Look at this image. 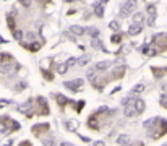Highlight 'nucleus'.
Wrapping results in <instances>:
<instances>
[{"mask_svg": "<svg viewBox=\"0 0 167 146\" xmlns=\"http://www.w3.org/2000/svg\"><path fill=\"white\" fill-rule=\"evenodd\" d=\"M138 5V2L136 0H127L125 3H123V7H122V10H120V16H130L135 11V8H136Z\"/></svg>", "mask_w": 167, "mask_h": 146, "instance_id": "nucleus-1", "label": "nucleus"}, {"mask_svg": "<svg viewBox=\"0 0 167 146\" xmlns=\"http://www.w3.org/2000/svg\"><path fill=\"white\" fill-rule=\"evenodd\" d=\"M13 70H18V65L16 63H11L10 60L0 63V73H11Z\"/></svg>", "mask_w": 167, "mask_h": 146, "instance_id": "nucleus-2", "label": "nucleus"}, {"mask_svg": "<svg viewBox=\"0 0 167 146\" xmlns=\"http://www.w3.org/2000/svg\"><path fill=\"white\" fill-rule=\"evenodd\" d=\"M83 86V80H73V81H65V88H68V89L71 91H78Z\"/></svg>", "mask_w": 167, "mask_h": 146, "instance_id": "nucleus-3", "label": "nucleus"}, {"mask_svg": "<svg viewBox=\"0 0 167 146\" xmlns=\"http://www.w3.org/2000/svg\"><path fill=\"white\" fill-rule=\"evenodd\" d=\"M135 111H136V114H143L144 112V109H146V106H144V101L143 99H135Z\"/></svg>", "mask_w": 167, "mask_h": 146, "instance_id": "nucleus-4", "label": "nucleus"}, {"mask_svg": "<svg viewBox=\"0 0 167 146\" xmlns=\"http://www.w3.org/2000/svg\"><path fill=\"white\" fill-rule=\"evenodd\" d=\"M141 29H143V25H136V23H133V25L128 28V34H132V36L140 34V33H141Z\"/></svg>", "mask_w": 167, "mask_h": 146, "instance_id": "nucleus-5", "label": "nucleus"}, {"mask_svg": "<svg viewBox=\"0 0 167 146\" xmlns=\"http://www.w3.org/2000/svg\"><path fill=\"white\" fill-rule=\"evenodd\" d=\"M109 67H110V62L104 60V62H97V63H96V67H94V68H96L97 71H102V70H107Z\"/></svg>", "mask_w": 167, "mask_h": 146, "instance_id": "nucleus-6", "label": "nucleus"}, {"mask_svg": "<svg viewBox=\"0 0 167 146\" xmlns=\"http://www.w3.org/2000/svg\"><path fill=\"white\" fill-rule=\"evenodd\" d=\"M31 106H33V104H31V102H25V104H23V106H18V111H20V112H25L26 115L29 117V115H31V112H29Z\"/></svg>", "mask_w": 167, "mask_h": 146, "instance_id": "nucleus-7", "label": "nucleus"}, {"mask_svg": "<svg viewBox=\"0 0 167 146\" xmlns=\"http://www.w3.org/2000/svg\"><path fill=\"white\" fill-rule=\"evenodd\" d=\"M135 104V102H133ZM130 104V106H125V117H133L136 115V111H135V106Z\"/></svg>", "mask_w": 167, "mask_h": 146, "instance_id": "nucleus-8", "label": "nucleus"}, {"mask_svg": "<svg viewBox=\"0 0 167 146\" xmlns=\"http://www.w3.org/2000/svg\"><path fill=\"white\" fill-rule=\"evenodd\" d=\"M70 31H71V33H73L75 36H83L84 33H86V29H84V28H81V26H71Z\"/></svg>", "mask_w": 167, "mask_h": 146, "instance_id": "nucleus-9", "label": "nucleus"}, {"mask_svg": "<svg viewBox=\"0 0 167 146\" xmlns=\"http://www.w3.org/2000/svg\"><path fill=\"white\" fill-rule=\"evenodd\" d=\"M91 45L94 47V49H102V51H106L104 45H102V41L99 39V37H92L91 39Z\"/></svg>", "mask_w": 167, "mask_h": 146, "instance_id": "nucleus-10", "label": "nucleus"}, {"mask_svg": "<svg viewBox=\"0 0 167 146\" xmlns=\"http://www.w3.org/2000/svg\"><path fill=\"white\" fill-rule=\"evenodd\" d=\"M89 60H91V55L84 54V55H81L80 59H76V63H78V65H86V63H89Z\"/></svg>", "mask_w": 167, "mask_h": 146, "instance_id": "nucleus-11", "label": "nucleus"}, {"mask_svg": "<svg viewBox=\"0 0 167 146\" xmlns=\"http://www.w3.org/2000/svg\"><path fill=\"white\" fill-rule=\"evenodd\" d=\"M128 141H130V136H128V135H120L118 138H117V143H118L120 146L128 145Z\"/></svg>", "mask_w": 167, "mask_h": 146, "instance_id": "nucleus-12", "label": "nucleus"}, {"mask_svg": "<svg viewBox=\"0 0 167 146\" xmlns=\"http://www.w3.org/2000/svg\"><path fill=\"white\" fill-rule=\"evenodd\" d=\"M143 21H144V15H143V13H135V15H133V23L143 25Z\"/></svg>", "mask_w": 167, "mask_h": 146, "instance_id": "nucleus-13", "label": "nucleus"}, {"mask_svg": "<svg viewBox=\"0 0 167 146\" xmlns=\"http://www.w3.org/2000/svg\"><path fill=\"white\" fill-rule=\"evenodd\" d=\"M143 89H144V85H143V83H140V85H136V86H135V88H133V89H132V93H130V96L140 94V93H141Z\"/></svg>", "mask_w": 167, "mask_h": 146, "instance_id": "nucleus-14", "label": "nucleus"}, {"mask_svg": "<svg viewBox=\"0 0 167 146\" xmlns=\"http://www.w3.org/2000/svg\"><path fill=\"white\" fill-rule=\"evenodd\" d=\"M94 15H96L97 18H102V16H104V7H102V5H97L96 8H94Z\"/></svg>", "mask_w": 167, "mask_h": 146, "instance_id": "nucleus-15", "label": "nucleus"}, {"mask_svg": "<svg viewBox=\"0 0 167 146\" xmlns=\"http://www.w3.org/2000/svg\"><path fill=\"white\" fill-rule=\"evenodd\" d=\"M96 68H89V70H88V78H89V80L92 81V83H96Z\"/></svg>", "mask_w": 167, "mask_h": 146, "instance_id": "nucleus-16", "label": "nucleus"}, {"mask_svg": "<svg viewBox=\"0 0 167 146\" xmlns=\"http://www.w3.org/2000/svg\"><path fill=\"white\" fill-rule=\"evenodd\" d=\"M55 97H57V102H59V106H60V107H63V106H65V102H70V101H68V99L65 97V96L57 94Z\"/></svg>", "mask_w": 167, "mask_h": 146, "instance_id": "nucleus-17", "label": "nucleus"}, {"mask_svg": "<svg viewBox=\"0 0 167 146\" xmlns=\"http://www.w3.org/2000/svg\"><path fill=\"white\" fill-rule=\"evenodd\" d=\"M110 41H112V44H120L122 36H120V34H114V36L110 37Z\"/></svg>", "mask_w": 167, "mask_h": 146, "instance_id": "nucleus-18", "label": "nucleus"}, {"mask_svg": "<svg viewBox=\"0 0 167 146\" xmlns=\"http://www.w3.org/2000/svg\"><path fill=\"white\" fill-rule=\"evenodd\" d=\"M67 68H68V67H67V63H60V65L57 67V71H59L60 75H63V73L67 71Z\"/></svg>", "mask_w": 167, "mask_h": 146, "instance_id": "nucleus-19", "label": "nucleus"}, {"mask_svg": "<svg viewBox=\"0 0 167 146\" xmlns=\"http://www.w3.org/2000/svg\"><path fill=\"white\" fill-rule=\"evenodd\" d=\"M86 33H89V34H91L92 37H97V36H99V31H97L96 28H88Z\"/></svg>", "mask_w": 167, "mask_h": 146, "instance_id": "nucleus-20", "label": "nucleus"}, {"mask_svg": "<svg viewBox=\"0 0 167 146\" xmlns=\"http://www.w3.org/2000/svg\"><path fill=\"white\" fill-rule=\"evenodd\" d=\"M13 37L20 41L21 37H23V31H20V29H13Z\"/></svg>", "mask_w": 167, "mask_h": 146, "instance_id": "nucleus-21", "label": "nucleus"}, {"mask_svg": "<svg viewBox=\"0 0 167 146\" xmlns=\"http://www.w3.org/2000/svg\"><path fill=\"white\" fill-rule=\"evenodd\" d=\"M42 145L44 146H55V141L52 140V138H46V140L42 141Z\"/></svg>", "mask_w": 167, "mask_h": 146, "instance_id": "nucleus-22", "label": "nucleus"}, {"mask_svg": "<svg viewBox=\"0 0 167 146\" xmlns=\"http://www.w3.org/2000/svg\"><path fill=\"white\" fill-rule=\"evenodd\" d=\"M88 125L91 127V128H94V130H96V128H97V123H96V117H91V119H89V122H88Z\"/></svg>", "mask_w": 167, "mask_h": 146, "instance_id": "nucleus-23", "label": "nucleus"}, {"mask_svg": "<svg viewBox=\"0 0 167 146\" xmlns=\"http://www.w3.org/2000/svg\"><path fill=\"white\" fill-rule=\"evenodd\" d=\"M109 28H110L112 31H118V28H120V26H118V23H117V21H110V23H109Z\"/></svg>", "mask_w": 167, "mask_h": 146, "instance_id": "nucleus-24", "label": "nucleus"}, {"mask_svg": "<svg viewBox=\"0 0 167 146\" xmlns=\"http://www.w3.org/2000/svg\"><path fill=\"white\" fill-rule=\"evenodd\" d=\"M65 127H67V128H68L70 131H75L76 123H73V122H65Z\"/></svg>", "mask_w": 167, "mask_h": 146, "instance_id": "nucleus-25", "label": "nucleus"}, {"mask_svg": "<svg viewBox=\"0 0 167 146\" xmlns=\"http://www.w3.org/2000/svg\"><path fill=\"white\" fill-rule=\"evenodd\" d=\"M148 11H149V16H156V7H154V5L148 7Z\"/></svg>", "mask_w": 167, "mask_h": 146, "instance_id": "nucleus-26", "label": "nucleus"}, {"mask_svg": "<svg viewBox=\"0 0 167 146\" xmlns=\"http://www.w3.org/2000/svg\"><path fill=\"white\" fill-rule=\"evenodd\" d=\"M161 106H164V107L167 106V94H162L161 96Z\"/></svg>", "mask_w": 167, "mask_h": 146, "instance_id": "nucleus-27", "label": "nucleus"}, {"mask_svg": "<svg viewBox=\"0 0 167 146\" xmlns=\"http://www.w3.org/2000/svg\"><path fill=\"white\" fill-rule=\"evenodd\" d=\"M73 63H76V59H73V57L67 60V67H71V65H73Z\"/></svg>", "mask_w": 167, "mask_h": 146, "instance_id": "nucleus-28", "label": "nucleus"}, {"mask_svg": "<svg viewBox=\"0 0 167 146\" xmlns=\"http://www.w3.org/2000/svg\"><path fill=\"white\" fill-rule=\"evenodd\" d=\"M29 49H31V51H37V49H39V44H36V42H34V44L29 45Z\"/></svg>", "mask_w": 167, "mask_h": 146, "instance_id": "nucleus-29", "label": "nucleus"}, {"mask_svg": "<svg viewBox=\"0 0 167 146\" xmlns=\"http://www.w3.org/2000/svg\"><path fill=\"white\" fill-rule=\"evenodd\" d=\"M83 106H84V101H80V102H78V111H81V109H83Z\"/></svg>", "mask_w": 167, "mask_h": 146, "instance_id": "nucleus-30", "label": "nucleus"}, {"mask_svg": "<svg viewBox=\"0 0 167 146\" xmlns=\"http://www.w3.org/2000/svg\"><path fill=\"white\" fill-rule=\"evenodd\" d=\"M60 146H73L71 143H68V141H63V143H60Z\"/></svg>", "mask_w": 167, "mask_h": 146, "instance_id": "nucleus-31", "label": "nucleus"}, {"mask_svg": "<svg viewBox=\"0 0 167 146\" xmlns=\"http://www.w3.org/2000/svg\"><path fill=\"white\" fill-rule=\"evenodd\" d=\"M94 146H106V145H104L102 141H96V143H94Z\"/></svg>", "mask_w": 167, "mask_h": 146, "instance_id": "nucleus-32", "label": "nucleus"}, {"mask_svg": "<svg viewBox=\"0 0 167 146\" xmlns=\"http://www.w3.org/2000/svg\"><path fill=\"white\" fill-rule=\"evenodd\" d=\"M101 2H102V3H106V2H109V0H101Z\"/></svg>", "mask_w": 167, "mask_h": 146, "instance_id": "nucleus-33", "label": "nucleus"}, {"mask_svg": "<svg viewBox=\"0 0 167 146\" xmlns=\"http://www.w3.org/2000/svg\"><path fill=\"white\" fill-rule=\"evenodd\" d=\"M65 2H73V0H65Z\"/></svg>", "mask_w": 167, "mask_h": 146, "instance_id": "nucleus-34", "label": "nucleus"}, {"mask_svg": "<svg viewBox=\"0 0 167 146\" xmlns=\"http://www.w3.org/2000/svg\"><path fill=\"white\" fill-rule=\"evenodd\" d=\"M42 2H47V0H42Z\"/></svg>", "mask_w": 167, "mask_h": 146, "instance_id": "nucleus-35", "label": "nucleus"}]
</instances>
